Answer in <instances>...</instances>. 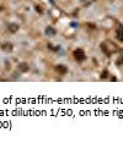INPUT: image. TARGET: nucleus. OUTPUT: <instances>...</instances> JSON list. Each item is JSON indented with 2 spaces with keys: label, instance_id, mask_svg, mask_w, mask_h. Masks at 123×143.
I'll return each mask as SVG.
<instances>
[{
  "label": "nucleus",
  "instance_id": "nucleus-3",
  "mask_svg": "<svg viewBox=\"0 0 123 143\" xmlns=\"http://www.w3.org/2000/svg\"><path fill=\"white\" fill-rule=\"evenodd\" d=\"M55 70L57 72H59V75H65L66 72H68V69H66L65 65H63V64H59L55 66Z\"/></svg>",
  "mask_w": 123,
  "mask_h": 143
},
{
  "label": "nucleus",
  "instance_id": "nucleus-7",
  "mask_svg": "<svg viewBox=\"0 0 123 143\" xmlns=\"http://www.w3.org/2000/svg\"><path fill=\"white\" fill-rule=\"evenodd\" d=\"M116 34H117V39H118L119 42H123V26H122V24H119V26H118Z\"/></svg>",
  "mask_w": 123,
  "mask_h": 143
},
{
  "label": "nucleus",
  "instance_id": "nucleus-8",
  "mask_svg": "<svg viewBox=\"0 0 123 143\" xmlns=\"http://www.w3.org/2000/svg\"><path fill=\"white\" fill-rule=\"evenodd\" d=\"M19 24L17 23H9V26H8V29L10 32H11V33H16L17 31H19Z\"/></svg>",
  "mask_w": 123,
  "mask_h": 143
},
{
  "label": "nucleus",
  "instance_id": "nucleus-6",
  "mask_svg": "<svg viewBox=\"0 0 123 143\" xmlns=\"http://www.w3.org/2000/svg\"><path fill=\"white\" fill-rule=\"evenodd\" d=\"M1 49H3L4 52H6V53H10V52H12L14 45H12L10 42H6V43H4L3 45H1Z\"/></svg>",
  "mask_w": 123,
  "mask_h": 143
},
{
  "label": "nucleus",
  "instance_id": "nucleus-1",
  "mask_svg": "<svg viewBox=\"0 0 123 143\" xmlns=\"http://www.w3.org/2000/svg\"><path fill=\"white\" fill-rule=\"evenodd\" d=\"M101 49H102V52L106 54V55H112L113 53H116L118 49H117V47H116L115 44L112 43V42H110V40H106V42H103V43H101Z\"/></svg>",
  "mask_w": 123,
  "mask_h": 143
},
{
  "label": "nucleus",
  "instance_id": "nucleus-4",
  "mask_svg": "<svg viewBox=\"0 0 123 143\" xmlns=\"http://www.w3.org/2000/svg\"><path fill=\"white\" fill-rule=\"evenodd\" d=\"M17 69L20 72H27L30 70V65L27 63H20L17 65Z\"/></svg>",
  "mask_w": 123,
  "mask_h": 143
},
{
  "label": "nucleus",
  "instance_id": "nucleus-11",
  "mask_svg": "<svg viewBox=\"0 0 123 143\" xmlns=\"http://www.w3.org/2000/svg\"><path fill=\"white\" fill-rule=\"evenodd\" d=\"M107 77H108V70H103L102 73H101V78L105 79V78H107Z\"/></svg>",
  "mask_w": 123,
  "mask_h": 143
},
{
  "label": "nucleus",
  "instance_id": "nucleus-5",
  "mask_svg": "<svg viewBox=\"0 0 123 143\" xmlns=\"http://www.w3.org/2000/svg\"><path fill=\"white\" fill-rule=\"evenodd\" d=\"M44 33H46V36H48V37H53V36H55L57 31H55V28H54V27H52V26H48V27L46 28Z\"/></svg>",
  "mask_w": 123,
  "mask_h": 143
},
{
  "label": "nucleus",
  "instance_id": "nucleus-10",
  "mask_svg": "<svg viewBox=\"0 0 123 143\" xmlns=\"http://www.w3.org/2000/svg\"><path fill=\"white\" fill-rule=\"evenodd\" d=\"M95 0H81V4L82 6H85V8H89L91 4H94Z\"/></svg>",
  "mask_w": 123,
  "mask_h": 143
},
{
  "label": "nucleus",
  "instance_id": "nucleus-2",
  "mask_svg": "<svg viewBox=\"0 0 123 143\" xmlns=\"http://www.w3.org/2000/svg\"><path fill=\"white\" fill-rule=\"evenodd\" d=\"M73 56H74V59L76 60V61H79V63H81V61H84V60L86 59L85 52L82 50L81 48H78V49H75V50L73 52Z\"/></svg>",
  "mask_w": 123,
  "mask_h": 143
},
{
  "label": "nucleus",
  "instance_id": "nucleus-9",
  "mask_svg": "<svg viewBox=\"0 0 123 143\" xmlns=\"http://www.w3.org/2000/svg\"><path fill=\"white\" fill-rule=\"evenodd\" d=\"M119 55H118V59L116 60V65L117 66H123V49L119 50Z\"/></svg>",
  "mask_w": 123,
  "mask_h": 143
}]
</instances>
